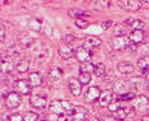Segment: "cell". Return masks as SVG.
<instances>
[{"instance_id": "6da1fadb", "label": "cell", "mask_w": 149, "mask_h": 121, "mask_svg": "<svg viewBox=\"0 0 149 121\" xmlns=\"http://www.w3.org/2000/svg\"><path fill=\"white\" fill-rule=\"evenodd\" d=\"M50 111H51L52 113H55V115H68V113H70V115H73V111H74V105H72L70 102H68V101H64V99H56V101H52L51 103H50L49 106Z\"/></svg>"}, {"instance_id": "7a4b0ae2", "label": "cell", "mask_w": 149, "mask_h": 121, "mask_svg": "<svg viewBox=\"0 0 149 121\" xmlns=\"http://www.w3.org/2000/svg\"><path fill=\"white\" fill-rule=\"evenodd\" d=\"M131 106L140 113H147L149 111V98L144 95L135 96V98L131 101Z\"/></svg>"}, {"instance_id": "3957f363", "label": "cell", "mask_w": 149, "mask_h": 121, "mask_svg": "<svg viewBox=\"0 0 149 121\" xmlns=\"http://www.w3.org/2000/svg\"><path fill=\"white\" fill-rule=\"evenodd\" d=\"M110 111L112 112V117L115 120H118V121H125L129 117V111L127 108L125 107H120L118 103H111L110 106Z\"/></svg>"}, {"instance_id": "277c9868", "label": "cell", "mask_w": 149, "mask_h": 121, "mask_svg": "<svg viewBox=\"0 0 149 121\" xmlns=\"http://www.w3.org/2000/svg\"><path fill=\"white\" fill-rule=\"evenodd\" d=\"M22 103V98L21 95H18L17 92H9L5 96V106L9 110H14L17 107H19Z\"/></svg>"}, {"instance_id": "5b68a950", "label": "cell", "mask_w": 149, "mask_h": 121, "mask_svg": "<svg viewBox=\"0 0 149 121\" xmlns=\"http://www.w3.org/2000/svg\"><path fill=\"white\" fill-rule=\"evenodd\" d=\"M129 45H130V41H129V37H126V36L116 37V38H113L112 41H111V49L116 50V51L125 50Z\"/></svg>"}, {"instance_id": "8992f818", "label": "cell", "mask_w": 149, "mask_h": 121, "mask_svg": "<svg viewBox=\"0 0 149 121\" xmlns=\"http://www.w3.org/2000/svg\"><path fill=\"white\" fill-rule=\"evenodd\" d=\"M120 8H123L124 10H133L136 12L140 9V6L143 3L139 1V0H121V1L117 3Z\"/></svg>"}, {"instance_id": "52a82bcc", "label": "cell", "mask_w": 149, "mask_h": 121, "mask_svg": "<svg viewBox=\"0 0 149 121\" xmlns=\"http://www.w3.org/2000/svg\"><path fill=\"white\" fill-rule=\"evenodd\" d=\"M112 99H113V95H112V90L110 89H104L101 92L100 97H98V103H100L101 107H108L112 103Z\"/></svg>"}, {"instance_id": "ba28073f", "label": "cell", "mask_w": 149, "mask_h": 121, "mask_svg": "<svg viewBox=\"0 0 149 121\" xmlns=\"http://www.w3.org/2000/svg\"><path fill=\"white\" fill-rule=\"evenodd\" d=\"M82 84L77 78H69L68 79V88H69L70 93L75 97H79L82 95Z\"/></svg>"}, {"instance_id": "9c48e42d", "label": "cell", "mask_w": 149, "mask_h": 121, "mask_svg": "<svg viewBox=\"0 0 149 121\" xmlns=\"http://www.w3.org/2000/svg\"><path fill=\"white\" fill-rule=\"evenodd\" d=\"M74 55L79 60V63H86L92 58V51L88 50L87 47H84V46H79V47L74 51Z\"/></svg>"}, {"instance_id": "30bf717a", "label": "cell", "mask_w": 149, "mask_h": 121, "mask_svg": "<svg viewBox=\"0 0 149 121\" xmlns=\"http://www.w3.org/2000/svg\"><path fill=\"white\" fill-rule=\"evenodd\" d=\"M100 95H101V89L96 86H92L86 90V93H84V101L92 103V102H94V101L98 99Z\"/></svg>"}, {"instance_id": "8fae6325", "label": "cell", "mask_w": 149, "mask_h": 121, "mask_svg": "<svg viewBox=\"0 0 149 121\" xmlns=\"http://www.w3.org/2000/svg\"><path fill=\"white\" fill-rule=\"evenodd\" d=\"M31 88L32 87L29 86V82L26 79H19V80H17V83H15V92L18 93V95H22V96L29 95Z\"/></svg>"}, {"instance_id": "7c38bea8", "label": "cell", "mask_w": 149, "mask_h": 121, "mask_svg": "<svg viewBox=\"0 0 149 121\" xmlns=\"http://www.w3.org/2000/svg\"><path fill=\"white\" fill-rule=\"evenodd\" d=\"M31 106L35 107V108H45L47 106V99L45 96H40V95H36V96H32L31 97Z\"/></svg>"}, {"instance_id": "4fadbf2b", "label": "cell", "mask_w": 149, "mask_h": 121, "mask_svg": "<svg viewBox=\"0 0 149 121\" xmlns=\"http://www.w3.org/2000/svg\"><path fill=\"white\" fill-rule=\"evenodd\" d=\"M144 40V31L143 29H138V31H131V33L129 35V41L131 45H139L143 43Z\"/></svg>"}, {"instance_id": "5bb4252c", "label": "cell", "mask_w": 149, "mask_h": 121, "mask_svg": "<svg viewBox=\"0 0 149 121\" xmlns=\"http://www.w3.org/2000/svg\"><path fill=\"white\" fill-rule=\"evenodd\" d=\"M74 51L75 50L73 47H70L69 45H66V43H63V45L59 46V55L64 60H68L72 58V56H74Z\"/></svg>"}, {"instance_id": "9a60e30c", "label": "cell", "mask_w": 149, "mask_h": 121, "mask_svg": "<svg viewBox=\"0 0 149 121\" xmlns=\"http://www.w3.org/2000/svg\"><path fill=\"white\" fill-rule=\"evenodd\" d=\"M117 70L121 74H124V75H131V74H134V72H135L133 64H130V63H127V61L118 63L117 64Z\"/></svg>"}, {"instance_id": "2e32d148", "label": "cell", "mask_w": 149, "mask_h": 121, "mask_svg": "<svg viewBox=\"0 0 149 121\" xmlns=\"http://www.w3.org/2000/svg\"><path fill=\"white\" fill-rule=\"evenodd\" d=\"M130 29L133 31H138V29H143L144 28V22L141 19H136V18H129L126 22H125Z\"/></svg>"}, {"instance_id": "e0dca14e", "label": "cell", "mask_w": 149, "mask_h": 121, "mask_svg": "<svg viewBox=\"0 0 149 121\" xmlns=\"http://www.w3.org/2000/svg\"><path fill=\"white\" fill-rule=\"evenodd\" d=\"M14 69V63L10 59H5V60H0V73L5 74V73H10Z\"/></svg>"}, {"instance_id": "ac0fdd59", "label": "cell", "mask_w": 149, "mask_h": 121, "mask_svg": "<svg viewBox=\"0 0 149 121\" xmlns=\"http://www.w3.org/2000/svg\"><path fill=\"white\" fill-rule=\"evenodd\" d=\"M29 86L33 87V88H36V87H40L42 84V76L40 73L37 72H32L29 74Z\"/></svg>"}, {"instance_id": "d6986e66", "label": "cell", "mask_w": 149, "mask_h": 121, "mask_svg": "<svg viewBox=\"0 0 149 121\" xmlns=\"http://www.w3.org/2000/svg\"><path fill=\"white\" fill-rule=\"evenodd\" d=\"M138 68L141 73H149V56H143L138 60Z\"/></svg>"}, {"instance_id": "ffe728a7", "label": "cell", "mask_w": 149, "mask_h": 121, "mask_svg": "<svg viewBox=\"0 0 149 121\" xmlns=\"http://www.w3.org/2000/svg\"><path fill=\"white\" fill-rule=\"evenodd\" d=\"M93 73L96 76H98V78H103V76L106 75V66H104V64L97 63L93 68Z\"/></svg>"}, {"instance_id": "44dd1931", "label": "cell", "mask_w": 149, "mask_h": 121, "mask_svg": "<svg viewBox=\"0 0 149 121\" xmlns=\"http://www.w3.org/2000/svg\"><path fill=\"white\" fill-rule=\"evenodd\" d=\"M110 4H111V1H108V0H97V1L92 3L93 8L96 10H106V9H108Z\"/></svg>"}, {"instance_id": "7402d4cb", "label": "cell", "mask_w": 149, "mask_h": 121, "mask_svg": "<svg viewBox=\"0 0 149 121\" xmlns=\"http://www.w3.org/2000/svg\"><path fill=\"white\" fill-rule=\"evenodd\" d=\"M86 46L84 47H98V46L102 43V41H101L100 38H97V37H94V36H89V37H87L86 38Z\"/></svg>"}, {"instance_id": "603a6c76", "label": "cell", "mask_w": 149, "mask_h": 121, "mask_svg": "<svg viewBox=\"0 0 149 121\" xmlns=\"http://www.w3.org/2000/svg\"><path fill=\"white\" fill-rule=\"evenodd\" d=\"M68 14L72 17V18H74V19H79V18H83V17H87L88 13L80 10V9H77V8H72V9H69Z\"/></svg>"}, {"instance_id": "cb8c5ba5", "label": "cell", "mask_w": 149, "mask_h": 121, "mask_svg": "<svg viewBox=\"0 0 149 121\" xmlns=\"http://www.w3.org/2000/svg\"><path fill=\"white\" fill-rule=\"evenodd\" d=\"M127 84L130 86L131 88H134V89H139V88H141V87L144 86V79L143 78H139V76H135V78L129 80Z\"/></svg>"}, {"instance_id": "d4e9b609", "label": "cell", "mask_w": 149, "mask_h": 121, "mask_svg": "<svg viewBox=\"0 0 149 121\" xmlns=\"http://www.w3.org/2000/svg\"><path fill=\"white\" fill-rule=\"evenodd\" d=\"M93 68H94V65L92 63H89V61H86V63H80V65H79V72L80 73H92L93 72Z\"/></svg>"}, {"instance_id": "484cf974", "label": "cell", "mask_w": 149, "mask_h": 121, "mask_svg": "<svg viewBox=\"0 0 149 121\" xmlns=\"http://www.w3.org/2000/svg\"><path fill=\"white\" fill-rule=\"evenodd\" d=\"M63 76V69L61 68H55L49 73V79L51 80H57Z\"/></svg>"}, {"instance_id": "4316f807", "label": "cell", "mask_w": 149, "mask_h": 121, "mask_svg": "<svg viewBox=\"0 0 149 121\" xmlns=\"http://www.w3.org/2000/svg\"><path fill=\"white\" fill-rule=\"evenodd\" d=\"M78 80L80 82L82 86H87V84H89V82L92 80V75H91L89 73H79V79Z\"/></svg>"}, {"instance_id": "83f0119b", "label": "cell", "mask_w": 149, "mask_h": 121, "mask_svg": "<svg viewBox=\"0 0 149 121\" xmlns=\"http://www.w3.org/2000/svg\"><path fill=\"white\" fill-rule=\"evenodd\" d=\"M29 69V61L28 60H21L17 65V72L18 73H26Z\"/></svg>"}, {"instance_id": "f1b7e54d", "label": "cell", "mask_w": 149, "mask_h": 121, "mask_svg": "<svg viewBox=\"0 0 149 121\" xmlns=\"http://www.w3.org/2000/svg\"><path fill=\"white\" fill-rule=\"evenodd\" d=\"M28 27H29V29H33V31H40L41 29V22L38 19L33 18L28 22Z\"/></svg>"}, {"instance_id": "f546056e", "label": "cell", "mask_w": 149, "mask_h": 121, "mask_svg": "<svg viewBox=\"0 0 149 121\" xmlns=\"http://www.w3.org/2000/svg\"><path fill=\"white\" fill-rule=\"evenodd\" d=\"M23 121H38V115H37L36 112L28 111V112H26V115L23 116Z\"/></svg>"}, {"instance_id": "4dcf8cb0", "label": "cell", "mask_w": 149, "mask_h": 121, "mask_svg": "<svg viewBox=\"0 0 149 121\" xmlns=\"http://www.w3.org/2000/svg\"><path fill=\"white\" fill-rule=\"evenodd\" d=\"M75 26L80 29H86L87 27L89 26V22L84 18H79V19H75Z\"/></svg>"}, {"instance_id": "1f68e13d", "label": "cell", "mask_w": 149, "mask_h": 121, "mask_svg": "<svg viewBox=\"0 0 149 121\" xmlns=\"http://www.w3.org/2000/svg\"><path fill=\"white\" fill-rule=\"evenodd\" d=\"M136 51H139L144 56H149V43H141V45L136 49Z\"/></svg>"}, {"instance_id": "d6a6232c", "label": "cell", "mask_w": 149, "mask_h": 121, "mask_svg": "<svg viewBox=\"0 0 149 121\" xmlns=\"http://www.w3.org/2000/svg\"><path fill=\"white\" fill-rule=\"evenodd\" d=\"M135 98V93L134 92H129V93H125V95H121L118 97V99L121 101H133Z\"/></svg>"}, {"instance_id": "836d02e7", "label": "cell", "mask_w": 149, "mask_h": 121, "mask_svg": "<svg viewBox=\"0 0 149 121\" xmlns=\"http://www.w3.org/2000/svg\"><path fill=\"white\" fill-rule=\"evenodd\" d=\"M112 24H113V22L111 21V19H108V21H104L101 23V28H102L103 31H108V29H111Z\"/></svg>"}, {"instance_id": "e575fe53", "label": "cell", "mask_w": 149, "mask_h": 121, "mask_svg": "<svg viewBox=\"0 0 149 121\" xmlns=\"http://www.w3.org/2000/svg\"><path fill=\"white\" fill-rule=\"evenodd\" d=\"M113 35H116L117 37H120V36H125V29H124V27H116V29L113 31Z\"/></svg>"}, {"instance_id": "d590c367", "label": "cell", "mask_w": 149, "mask_h": 121, "mask_svg": "<svg viewBox=\"0 0 149 121\" xmlns=\"http://www.w3.org/2000/svg\"><path fill=\"white\" fill-rule=\"evenodd\" d=\"M9 121H23V116L21 113H13V115L9 117Z\"/></svg>"}, {"instance_id": "8d00e7d4", "label": "cell", "mask_w": 149, "mask_h": 121, "mask_svg": "<svg viewBox=\"0 0 149 121\" xmlns=\"http://www.w3.org/2000/svg\"><path fill=\"white\" fill-rule=\"evenodd\" d=\"M57 121H74V117L72 115H61V116H59V120Z\"/></svg>"}, {"instance_id": "74e56055", "label": "cell", "mask_w": 149, "mask_h": 121, "mask_svg": "<svg viewBox=\"0 0 149 121\" xmlns=\"http://www.w3.org/2000/svg\"><path fill=\"white\" fill-rule=\"evenodd\" d=\"M4 37H5V28L0 24V41H3V40H4Z\"/></svg>"}, {"instance_id": "f35d334b", "label": "cell", "mask_w": 149, "mask_h": 121, "mask_svg": "<svg viewBox=\"0 0 149 121\" xmlns=\"http://www.w3.org/2000/svg\"><path fill=\"white\" fill-rule=\"evenodd\" d=\"M136 121H149V115H144V116H141L139 120Z\"/></svg>"}, {"instance_id": "ab89813d", "label": "cell", "mask_w": 149, "mask_h": 121, "mask_svg": "<svg viewBox=\"0 0 149 121\" xmlns=\"http://www.w3.org/2000/svg\"><path fill=\"white\" fill-rule=\"evenodd\" d=\"M104 121H116V120H115L113 117H111V119H110V117H106V119H104Z\"/></svg>"}, {"instance_id": "60d3db41", "label": "cell", "mask_w": 149, "mask_h": 121, "mask_svg": "<svg viewBox=\"0 0 149 121\" xmlns=\"http://www.w3.org/2000/svg\"><path fill=\"white\" fill-rule=\"evenodd\" d=\"M89 121H101L100 119H97V117H91V120Z\"/></svg>"}, {"instance_id": "b9f144b4", "label": "cell", "mask_w": 149, "mask_h": 121, "mask_svg": "<svg viewBox=\"0 0 149 121\" xmlns=\"http://www.w3.org/2000/svg\"><path fill=\"white\" fill-rule=\"evenodd\" d=\"M40 121H46V120H40Z\"/></svg>"}]
</instances>
